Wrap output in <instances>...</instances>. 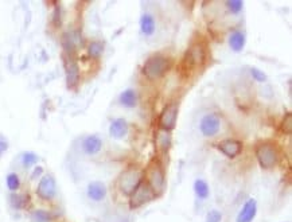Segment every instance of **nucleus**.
Returning a JSON list of instances; mask_svg holds the SVG:
<instances>
[{"label":"nucleus","mask_w":292,"mask_h":222,"mask_svg":"<svg viewBox=\"0 0 292 222\" xmlns=\"http://www.w3.org/2000/svg\"><path fill=\"white\" fill-rule=\"evenodd\" d=\"M225 6H226L229 12H232V14L235 15L240 14L242 11V8H244V3H242L241 0H229V2L225 3Z\"/></svg>","instance_id":"obj_26"},{"label":"nucleus","mask_w":292,"mask_h":222,"mask_svg":"<svg viewBox=\"0 0 292 222\" xmlns=\"http://www.w3.org/2000/svg\"><path fill=\"white\" fill-rule=\"evenodd\" d=\"M245 34L240 30H236L229 36V46L235 53H240L245 47Z\"/></svg>","instance_id":"obj_17"},{"label":"nucleus","mask_w":292,"mask_h":222,"mask_svg":"<svg viewBox=\"0 0 292 222\" xmlns=\"http://www.w3.org/2000/svg\"><path fill=\"white\" fill-rule=\"evenodd\" d=\"M8 146H10V144H8V140L0 135V158H2L6 152H7Z\"/></svg>","instance_id":"obj_32"},{"label":"nucleus","mask_w":292,"mask_h":222,"mask_svg":"<svg viewBox=\"0 0 292 222\" xmlns=\"http://www.w3.org/2000/svg\"><path fill=\"white\" fill-rule=\"evenodd\" d=\"M143 180H144V172L135 166H132L119 176L118 187L123 194L131 195L142 185Z\"/></svg>","instance_id":"obj_3"},{"label":"nucleus","mask_w":292,"mask_h":222,"mask_svg":"<svg viewBox=\"0 0 292 222\" xmlns=\"http://www.w3.org/2000/svg\"><path fill=\"white\" fill-rule=\"evenodd\" d=\"M104 50H105V45H104L103 41H92L88 45V55L92 59H99V58L103 57Z\"/></svg>","instance_id":"obj_20"},{"label":"nucleus","mask_w":292,"mask_h":222,"mask_svg":"<svg viewBox=\"0 0 292 222\" xmlns=\"http://www.w3.org/2000/svg\"><path fill=\"white\" fill-rule=\"evenodd\" d=\"M40 162V156L32 152V151H26L23 152L21 156V163L25 169H31V167H35V165Z\"/></svg>","instance_id":"obj_22"},{"label":"nucleus","mask_w":292,"mask_h":222,"mask_svg":"<svg viewBox=\"0 0 292 222\" xmlns=\"http://www.w3.org/2000/svg\"><path fill=\"white\" fill-rule=\"evenodd\" d=\"M144 176H146L144 182L152 189L155 195H161L166 189V174H164L163 166L158 160H152L147 166Z\"/></svg>","instance_id":"obj_2"},{"label":"nucleus","mask_w":292,"mask_h":222,"mask_svg":"<svg viewBox=\"0 0 292 222\" xmlns=\"http://www.w3.org/2000/svg\"><path fill=\"white\" fill-rule=\"evenodd\" d=\"M257 214V202L255 198H249L244 204L242 209L237 214L236 222H252Z\"/></svg>","instance_id":"obj_14"},{"label":"nucleus","mask_w":292,"mask_h":222,"mask_svg":"<svg viewBox=\"0 0 292 222\" xmlns=\"http://www.w3.org/2000/svg\"><path fill=\"white\" fill-rule=\"evenodd\" d=\"M120 103L127 108L136 107V104H138V96H136L135 90L132 89L124 90L120 96Z\"/></svg>","instance_id":"obj_23"},{"label":"nucleus","mask_w":292,"mask_h":222,"mask_svg":"<svg viewBox=\"0 0 292 222\" xmlns=\"http://www.w3.org/2000/svg\"><path fill=\"white\" fill-rule=\"evenodd\" d=\"M155 198H157V195L152 191V189L143 180L142 185L129 195V204H131L132 209H138L142 208L143 205L151 202Z\"/></svg>","instance_id":"obj_6"},{"label":"nucleus","mask_w":292,"mask_h":222,"mask_svg":"<svg viewBox=\"0 0 292 222\" xmlns=\"http://www.w3.org/2000/svg\"><path fill=\"white\" fill-rule=\"evenodd\" d=\"M140 30L146 36H151L155 34L157 30V22L153 19L152 15L143 14L140 18Z\"/></svg>","instance_id":"obj_18"},{"label":"nucleus","mask_w":292,"mask_h":222,"mask_svg":"<svg viewBox=\"0 0 292 222\" xmlns=\"http://www.w3.org/2000/svg\"><path fill=\"white\" fill-rule=\"evenodd\" d=\"M205 59H206V49L203 47L202 43H194L186 53L183 64L186 68L194 69L205 64Z\"/></svg>","instance_id":"obj_7"},{"label":"nucleus","mask_w":292,"mask_h":222,"mask_svg":"<svg viewBox=\"0 0 292 222\" xmlns=\"http://www.w3.org/2000/svg\"><path fill=\"white\" fill-rule=\"evenodd\" d=\"M128 132V124L125 122L124 118H114L113 122L111 123V127H109V133L111 136L114 139H121L124 137Z\"/></svg>","instance_id":"obj_16"},{"label":"nucleus","mask_w":292,"mask_h":222,"mask_svg":"<svg viewBox=\"0 0 292 222\" xmlns=\"http://www.w3.org/2000/svg\"><path fill=\"white\" fill-rule=\"evenodd\" d=\"M221 128V120L217 115L203 116L200 123V131L205 137H214L220 132Z\"/></svg>","instance_id":"obj_10"},{"label":"nucleus","mask_w":292,"mask_h":222,"mask_svg":"<svg viewBox=\"0 0 292 222\" xmlns=\"http://www.w3.org/2000/svg\"><path fill=\"white\" fill-rule=\"evenodd\" d=\"M282 129H283V132L291 133V131H292V116H291V113H287V115L284 116V120H283V123H282Z\"/></svg>","instance_id":"obj_30"},{"label":"nucleus","mask_w":292,"mask_h":222,"mask_svg":"<svg viewBox=\"0 0 292 222\" xmlns=\"http://www.w3.org/2000/svg\"><path fill=\"white\" fill-rule=\"evenodd\" d=\"M170 66H171L170 58L162 54H153L143 65V74L148 79L155 81V79L162 78L168 72Z\"/></svg>","instance_id":"obj_1"},{"label":"nucleus","mask_w":292,"mask_h":222,"mask_svg":"<svg viewBox=\"0 0 292 222\" xmlns=\"http://www.w3.org/2000/svg\"><path fill=\"white\" fill-rule=\"evenodd\" d=\"M157 144L159 146L162 151H168L170 146H171V135L167 131L159 129V132L157 133Z\"/></svg>","instance_id":"obj_24"},{"label":"nucleus","mask_w":292,"mask_h":222,"mask_svg":"<svg viewBox=\"0 0 292 222\" xmlns=\"http://www.w3.org/2000/svg\"><path fill=\"white\" fill-rule=\"evenodd\" d=\"M86 195L92 202H103L108 195V189L105 183L100 180H93L86 186Z\"/></svg>","instance_id":"obj_11"},{"label":"nucleus","mask_w":292,"mask_h":222,"mask_svg":"<svg viewBox=\"0 0 292 222\" xmlns=\"http://www.w3.org/2000/svg\"><path fill=\"white\" fill-rule=\"evenodd\" d=\"M35 194L40 199L45 202H53L57 197V180L51 174H43L38 180Z\"/></svg>","instance_id":"obj_5"},{"label":"nucleus","mask_w":292,"mask_h":222,"mask_svg":"<svg viewBox=\"0 0 292 222\" xmlns=\"http://www.w3.org/2000/svg\"><path fill=\"white\" fill-rule=\"evenodd\" d=\"M51 22H53V25L55 29L61 27V25H62V8H61V6L58 3L55 4V7H54Z\"/></svg>","instance_id":"obj_27"},{"label":"nucleus","mask_w":292,"mask_h":222,"mask_svg":"<svg viewBox=\"0 0 292 222\" xmlns=\"http://www.w3.org/2000/svg\"><path fill=\"white\" fill-rule=\"evenodd\" d=\"M43 171H45V170H43L42 166H35L31 172V179L35 180V179H38V178L41 179V178L43 176Z\"/></svg>","instance_id":"obj_31"},{"label":"nucleus","mask_w":292,"mask_h":222,"mask_svg":"<svg viewBox=\"0 0 292 222\" xmlns=\"http://www.w3.org/2000/svg\"><path fill=\"white\" fill-rule=\"evenodd\" d=\"M32 222H54L57 219V215L46 209H35L30 214Z\"/></svg>","instance_id":"obj_19"},{"label":"nucleus","mask_w":292,"mask_h":222,"mask_svg":"<svg viewBox=\"0 0 292 222\" xmlns=\"http://www.w3.org/2000/svg\"><path fill=\"white\" fill-rule=\"evenodd\" d=\"M177 118H178V105L172 103L164 108L163 112L159 116V127L163 131H172L177 126Z\"/></svg>","instance_id":"obj_9"},{"label":"nucleus","mask_w":292,"mask_h":222,"mask_svg":"<svg viewBox=\"0 0 292 222\" xmlns=\"http://www.w3.org/2000/svg\"><path fill=\"white\" fill-rule=\"evenodd\" d=\"M218 150L229 159H235L242 151V143L236 139H225L218 143Z\"/></svg>","instance_id":"obj_12"},{"label":"nucleus","mask_w":292,"mask_h":222,"mask_svg":"<svg viewBox=\"0 0 292 222\" xmlns=\"http://www.w3.org/2000/svg\"><path fill=\"white\" fill-rule=\"evenodd\" d=\"M256 158L264 170H272L279 162L278 147L271 142H263L256 146Z\"/></svg>","instance_id":"obj_4"},{"label":"nucleus","mask_w":292,"mask_h":222,"mask_svg":"<svg viewBox=\"0 0 292 222\" xmlns=\"http://www.w3.org/2000/svg\"><path fill=\"white\" fill-rule=\"evenodd\" d=\"M250 75L253 77V79H256L257 83H265L267 81V75H265V73L261 72L260 69H256V68H252L250 69Z\"/></svg>","instance_id":"obj_28"},{"label":"nucleus","mask_w":292,"mask_h":222,"mask_svg":"<svg viewBox=\"0 0 292 222\" xmlns=\"http://www.w3.org/2000/svg\"><path fill=\"white\" fill-rule=\"evenodd\" d=\"M222 221V213L220 210H210L206 215V222H221Z\"/></svg>","instance_id":"obj_29"},{"label":"nucleus","mask_w":292,"mask_h":222,"mask_svg":"<svg viewBox=\"0 0 292 222\" xmlns=\"http://www.w3.org/2000/svg\"><path fill=\"white\" fill-rule=\"evenodd\" d=\"M8 202L14 210H25L30 206L31 199H30V195L27 193H18L16 191V193H10Z\"/></svg>","instance_id":"obj_15"},{"label":"nucleus","mask_w":292,"mask_h":222,"mask_svg":"<svg viewBox=\"0 0 292 222\" xmlns=\"http://www.w3.org/2000/svg\"><path fill=\"white\" fill-rule=\"evenodd\" d=\"M65 78H66V85L69 89L73 90L79 86L81 72H80V66L75 61V58L65 59Z\"/></svg>","instance_id":"obj_8"},{"label":"nucleus","mask_w":292,"mask_h":222,"mask_svg":"<svg viewBox=\"0 0 292 222\" xmlns=\"http://www.w3.org/2000/svg\"><path fill=\"white\" fill-rule=\"evenodd\" d=\"M81 150L84 154L89 155V156L97 155L103 150V140L97 136V135H89V136H86L85 139H82Z\"/></svg>","instance_id":"obj_13"},{"label":"nucleus","mask_w":292,"mask_h":222,"mask_svg":"<svg viewBox=\"0 0 292 222\" xmlns=\"http://www.w3.org/2000/svg\"><path fill=\"white\" fill-rule=\"evenodd\" d=\"M6 185H7V189L11 193H16V191L21 190L22 180L16 172H10L6 178Z\"/></svg>","instance_id":"obj_25"},{"label":"nucleus","mask_w":292,"mask_h":222,"mask_svg":"<svg viewBox=\"0 0 292 222\" xmlns=\"http://www.w3.org/2000/svg\"><path fill=\"white\" fill-rule=\"evenodd\" d=\"M194 193L200 199H207L210 197V187L203 179H197L194 182Z\"/></svg>","instance_id":"obj_21"}]
</instances>
